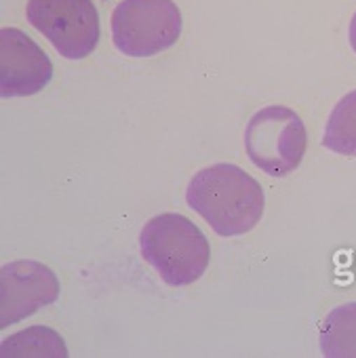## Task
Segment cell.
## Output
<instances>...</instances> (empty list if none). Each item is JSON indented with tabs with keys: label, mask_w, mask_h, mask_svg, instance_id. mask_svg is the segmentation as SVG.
Listing matches in <instances>:
<instances>
[{
	"label": "cell",
	"mask_w": 356,
	"mask_h": 358,
	"mask_svg": "<svg viewBox=\"0 0 356 358\" xmlns=\"http://www.w3.org/2000/svg\"><path fill=\"white\" fill-rule=\"evenodd\" d=\"M186 203L224 238L253 230L266 207L264 188L245 169L220 162L201 169L188 184Z\"/></svg>",
	"instance_id": "obj_1"
},
{
	"label": "cell",
	"mask_w": 356,
	"mask_h": 358,
	"mask_svg": "<svg viewBox=\"0 0 356 358\" xmlns=\"http://www.w3.org/2000/svg\"><path fill=\"white\" fill-rule=\"evenodd\" d=\"M139 247L143 259L169 287L197 282L211 259V247L203 230L180 213H160L141 228Z\"/></svg>",
	"instance_id": "obj_2"
},
{
	"label": "cell",
	"mask_w": 356,
	"mask_h": 358,
	"mask_svg": "<svg viewBox=\"0 0 356 358\" xmlns=\"http://www.w3.org/2000/svg\"><path fill=\"white\" fill-rule=\"evenodd\" d=\"M182 13L173 0H122L110 28L114 47L127 57H154L182 36Z\"/></svg>",
	"instance_id": "obj_3"
},
{
	"label": "cell",
	"mask_w": 356,
	"mask_h": 358,
	"mask_svg": "<svg viewBox=\"0 0 356 358\" xmlns=\"http://www.w3.org/2000/svg\"><path fill=\"white\" fill-rule=\"evenodd\" d=\"M308 131L297 112L268 106L255 112L245 129V150L251 162L270 177L293 173L306 154Z\"/></svg>",
	"instance_id": "obj_4"
},
{
	"label": "cell",
	"mask_w": 356,
	"mask_h": 358,
	"mask_svg": "<svg viewBox=\"0 0 356 358\" xmlns=\"http://www.w3.org/2000/svg\"><path fill=\"white\" fill-rule=\"evenodd\" d=\"M28 22L72 62L89 57L99 43V15L93 0H28Z\"/></svg>",
	"instance_id": "obj_5"
},
{
	"label": "cell",
	"mask_w": 356,
	"mask_h": 358,
	"mask_svg": "<svg viewBox=\"0 0 356 358\" xmlns=\"http://www.w3.org/2000/svg\"><path fill=\"white\" fill-rule=\"evenodd\" d=\"M59 297L55 272L34 259H17L0 270V327L7 329Z\"/></svg>",
	"instance_id": "obj_6"
},
{
	"label": "cell",
	"mask_w": 356,
	"mask_h": 358,
	"mask_svg": "<svg viewBox=\"0 0 356 358\" xmlns=\"http://www.w3.org/2000/svg\"><path fill=\"white\" fill-rule=\"evenodd\" d=\"M53 80V62L20 28L0 30V95L30 97Z\"/></svg>",
	"instance_id": "obj_7"
},
{
	"label": "cell",
	"mask_w": 356,
	"mask_h": 358,
	"mask_svg": "<svg viewBox=\"0 0 356 358\" xmlns=\"http://www.w3.org/2000/svg\"><path fill=\"white\" fill-rule=\"evenodd\" d=\"M327 358H356V301L333 308L318 329Z\"/></svg>",
	"instance_id": "obj_8"
},
{
	"label": "cell",
	"mask_w": 356,
	"mask_h": 358,
	"mask_svg": "<svg viewBox=\"0 0 356 358\" xmlns=\"http://www.w3.org/2000/svg\"><path fill=\"white\" fill-rule=\"evenodd\" d=\"M322 145L339 156L356 158V89L346 93L331 110Z\"/></svg>",
	"instance_id": "obj_9"
},
{
	"label": "cell",
	"mask_w": 356,
	"mask_h": 358,
	"mask_svg": "<svg viewBox=\"0 0 356 358\" xmlns=\"http://www.w3.org/2000/svg\"><path fill=\"white\" fill-rule=\"evenodd\" d=\"M3 356H57L66 358L68 348L57 331L49 327H32L15 333L0 345Z\"/></svg>",
	"instance_id": "obj_10"
},
{
	"label": "cell",
	"mask_w": 356,
	"mask_h": 358,
	"mask_svg": "<svg viewBox=\"0 0 356 358\" xmlns=\"http://www.w3.org/2000/svg\"><path fill=\"white\" fill-rule=\"evenodd\" d=\"M348 41H350V47H352V51L356 53V13H354V17L350 20V28H348Z\"/></svg>",
	"instance_id": "obj_11"
}]
</instances>
